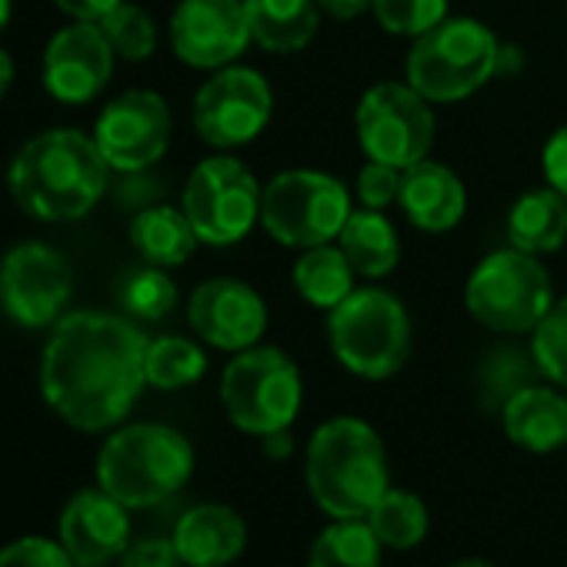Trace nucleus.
I'll use <instances>...</instances> for the list:
<instances>
[{"mask_svg": "<svg viewBox=\"0 0 567 567\" xmlns=\"http://www.w3.org/2000/svg\"><path fill=\"white\" fill-rule=\"evenodd\" d=\"M54 4L64 14H71L74 21H94V24H101L114 8L124 4V0H54Z\"/></svg>", "mask_w": 567, "mask_h": 567, "instance_id": "obj_38", "label": "nucleus"}, {"mask_svg": "<svg viewBox=\"0 0 567 567\" xmlns=\"http://www.w3.org/2000/svg\"><path fill=\"white\" fill-rule=\"evenodd\" d=\"M501 427L511 444L550 454L567 444V398L544 384H524L501 404Z\"/></svg>", "mask_w": 567, "mask_h": 567, "instance_id": "obj_21", "label": "nucleus"}, {"mask_svg": "<svg viewBox=\"0 0 567 567\" xmlns=\"http://www.w3.org/2000/svg\"><path fill=\"white\" fill-rule=\"evenodd\" d=\"M101 31L107 38V44L114 48L117 58L124 61H147L154 51H157V24L154 18L131 4V0H124L121 8H114L104 21H101Z\"/></svg>", "mask_w": 567, "mask_h": 567, "instance_id": "obj_31", "label": "nucleus"}, {"mask_svg": "<svg viewBox=\"0 0 567 567\" xmlns=\"http://www.w3.org/2000/svg\"><path fill=\"white\" fill-rule=\"evenodd\" d=\"M111 164L104 161L94 134L54 127L31 137L11 161L8 187L18 207L48 224L84 217L107 187Z\"/></svg>", "mask_w": 567, "mask_h": 567, "instance_id": "obj_2", "label": "nucleus"}, {"mask_svg": "<svg viewBox=\"0 0 567 567\" xmlns=\"http://www.w3.org/2000/svg\"><path fill=\"white\" fill-rule=\"evenodd\" d=\"M260 197L264 187L257 177L237 157L217 154L190 171L181 207L200 244L230 247L260 224Z\"/></svg>", "mask_w": 567, "mask_h": 567, "instance_id": "obj_11", "label": "nucleus"}, {"mask_svg": "<svg viewBox=\"0 0 567 567\" xmlns=\"http://www.w3.org/2000/svg\"><path fill=\"white\" fill-rule=\"evenodd\" d=\"M114 58L101 24L74 21L61 28L44 51V87L61 104H87L111 84Z\"/></svg>", "mask_w": 567, "mask_h": 567, "instance_id": "obj_17", "label": "nucleus"}, {"mask_svg": "<svg viewBox=\"0 0 567 567\" xmlns=\"http://www.w3.org/2000/svg\"><path fill=\"white\" fill-rule=\"evenodd\" d=\"M274 117V91L267 78L244 64H227L210 71L197 87L190 121L204 144L217 151H234L264 134Z\"/></svg>", "mask_w": 567, "mask_h": 567, "instance_id": "obj_12", "label": "nucleus"}, {"mask_svg": "<svg viewBox=\"0 0 567 567\" xmlns=\"http://www.w3.org/2000/svg\"><path fill=\"white\" fill-rule=\"evenodd\" d=\"M398 207L417 230L447 234L467 214V190L464 181L447 164L424 157L401 174Z\"/></svg>", "mask_w": 567, "mask_h": 567, "instance_id": "obj_19", "label": "nucleus"}, {"mask_svg": "<svg viewBox=\"0 0 567 567\" xmlns=\"http://www.w3.org/2000/svg\"><path fill=\"white\" fill-rule=\"evenodd\" d=\"M194 471L190 441L167 424H127L97 454V484L124 507H154L177 494Z\"/></svg>", "mask_w": 567, "mask_h": 567, "instance_id": "obj_4", "label": "nucleus"}, {"mask_svg": "<svg viewBox=\"0 0 567 567\" xmlns=\"http://www.w3.org/2000/svg\"><path fill=\"white\" fill-rule=\"evenodd\" d=\"M0 567H78L64 544L48 537H21L0 550Z\"/></svg>", "mask_w": 567, "mask_h": 567, "instance_id": "obj_34", "label": "nucleus"}, {"mask_svg": "<svg viewBox=\"0 0 567 567\" xmlns=\"http://www.w3.org/2000/svg\"><path fill=\"white\" fill-rule=\"evenodd\" d=\"M131 507L104 487L81 491L61 514V544L78 567H107L131 547Z\"/></svg>", "mask_w": 567, "mask_h": 567, "instance_id": "obj_18", "label": "nucleus"}, {"mask_svg": "<svg viewBox=\"0 0 567 567\" xmlns=\"http://www.w3.org/2000/svg\"><path fill=\"white\" fill-rule=\"evenodd\" d=\"M171 127V107L161 94L127 91L101 111L94 141L111 171L134 174L167 154Z\"/></svg>", "mask_w": 567, "mask_h": 567, "instance_id": "obj_14", "label": "nucleus"}, {"mask_svg": "<svg viewBox=\"0 0 567 567\" xmlns=\"http://www.w3.org/2000/svg\"><path fill=\"white\" fill-rule=\"evenodd\" d=\"M147 334L134 318L107 311L64 315L44 348L41 391L78 431L121 424L147 388Z\"/></svg>", "mask_w": 567, "mask_h": 567, "instance_id": "obj_1", "label": "nucleus"}, {"mask_svg": "<svg viewBox=\"0 0 567 567\" xmlns=\"http://www.w3.org/2000/svg\"><path fill=\"white\" fill-rule=\"evenodd\" d=\"M291 277L298 295L318 311H334L354 291V267L338 240L301 250Z\"/></svg>", "mask_w": 567, "mask_h": 567, "instance_id": "obj_26", "label": "nucleus"}, {"mask_svg": "<svg viewBox=\"0 0 567 567\" xmlns=\"http://www.w3.org/2000/svg\"><path fill=\"white\" fill-rule=\"evenodd\" d=\"M540 167H544V181H547L557 194L567 197V124L557 127V131L547 137V144H544V151H540Z\"/></svg>", "mask_w": 567, "mask_h": 567, "instance_id": "obj_37", "label": "nucleus"}, {"mask_svg": "<svg viewBox=\"0 0 567 567\" xmlns=\"http://www.w3.org/2000/svg\"><path fill=\"white\" fill-rule=\"evenodd\" d=\"M11 81H14V61L8 51H0V97L11 91Z\"/></svg>", "mask_w": 567, "mask_h": 567, "instance_id": "obj_41", "label": "nucleus"}, {"mask_svg": "<svg viewBox=\"0 0 567 567\" xmlns=\"http://www.w3.org/2000/svg\"><path fill=\"white\" fill-rule=\"evenodd\" d=\"M554 301V284L540 257L514 244L481 257L464 284L467 315L491 334H530Z\"/></svg>", "mask_w": 567, "mask_h": 567, "instance_id": "obj_7", "label": "nucleus"}, {"mask_svg": "<svg viewBox=\"0 0 567 567\" xmlns=\"http://www.w3.org/2000/svg\"><path fill=\"white\" fill-rule=\"evenodd\" d=\"M11 11H14V0H0V34L11 24Z\"/></svg>", "mask_w": 567, "mask_h": 567, "instance_id": "obj_42", "label": "nucleus"}, {"mask_svg": "<svg viewBox=\"0 0 567 567\" xmlns=\"http://www.w3.org/2000/svg\"><path fill=\"white\" fill-rule=\"evenodd\" d=\"M131 244L154 267H181L197 250L200 237L190 227L184 207H147L131 220Z\"/></svg>", "mask_w": 567, "mask_h": 567, "instance_id": "obj_25", "label": "nucleus"}, {"mask_svg": "<svg viewBox=\"0 0 567 567\" xmlns=\"http://www.w3.org/2000/svg\"><path fill=\"white\" fill-rule=\"evenodd\" d=\"M147 384L157 391H181L207 374V354L187 338H154L144 358Z\"/></svg>", "mask_w": 567, "mask_h": 567, "instance_id": "obj_29", "label": "nucleus"}, {"mask_svg": "<svg viewBox=\"0 0 567 567\" xmlns=\"http://www.w3.org/2000/svg\"><path fill=\"white\" fill-rule=\"evenodd\" d=\"M451 567H494V564H487V560H477V557H471V560H457V564H451Z\"/></svg>", "mask_w": 567, "mask_h": 567, "instance_id": "obj_43", "label": "nucleus"}, {"mask_svg": "<svg viewBox=\"0 0 567 567\" xmlns=\"http://www.w3.org/2000/svg\"><path fill=\"white\" fill-rule=\"evenodd\" d=\"M305 474L315 504L334 520L368 517L391 487L384 441L361 417H334L321 424L308 444Z\"/></svg>", "mask_w": 567, "mask_h": 567, "instance_id": "obj_3", "label": "nucleus"}, {"mask_svg": "<svg viewBox=\"0 0 567 567\" xmlns=\"http://www.w3.org/2000/svg\"><path fill=\"white\" fill-rule=\"evenodd\" d=\"M117 301L134 321H161L177 308V284L164 267L144 264L117 284Z\"/></svg>", "mask_w": 567, "mask_h": 567, "instance_id": "obj_30", "label": "nucleus"}, {"mask_svg": "<svg viewBox=\"0 0 567 567\" xmlns=\"http://www.w3.org/2000/svg\"><path fill=\"white\" fill-rule=\"evenodd\" d=\"M177 61L197 71H220L254 44L244 0H181L167 24Z\"/></svg>", "mask_w": 567, "mask_h": 567, "instance_id": "obj_15", "label": "nucleus"}, {"mask_svg": "<svg viewBox=\"0 0 567 567\" xmlns=\"http://www.w3.org/2000/svg\"><path fill=\"white\" fill-rule=\"evenodd\" d=\"M401 174L398 167L391 164H378V161H368L358 174V200L361 207H371V210H384L391 204H398V194H401Z\"/></svg>", "mask_w": 567, "mask_h": 567, "instance_id": "obj_35", "label": "nucleus"}, {"mask_svg": "<svg viewBox=\"0 0 567 567\" xmlns=\"http://www.w3.org/2000/svg\"><path fill=\"white\" fill-rule=\"evenodd\" d=\"M260 441H264V454H267L270 461H284V457H291V454H295L291 427L274 431V434H267V437H260Z\"/></svg>", "mask_w": 567, "mask_h": 567, "instance_id": "obj_40", "label": "nucleus"}, {"mask_svg": "<svg viewBox=\"0 0 567 567\" xmlns=\"http://www.w3.org/2000/svg\"><path fill=\"white\" fill-rule=\"evenodd\" d=\"M338 244L348 254L354 274L368 280L388 277L401 260V237L391 217H384V210H371V207L351 210V217L338 234Z\"/></svg>", "mask_w": 567, "mask_h": 567, "instance_id": "obj_24", "label": "nucleus"}, {"mask_svg": "<svg viewBox=\"0 0 567 567\" xmlns=\"http://www.w3.org/2000/svg\"><path fill=\"white\" fill-rule=\"evenodd\" d=\"M434 104L408 81H381L368 87L354 111V127L368 161L408 171L431 154L437 117Z\"/></svg>", "mask_w": 567, "mask_h": 567, "instance_id": "obj_10", "label": "nucleus"}, {"mask_svg": "<svg viewBox=\"0 0 567 567\" xmlns=\"http://www.w3.org/2000/svg\"><path fill=\"white\" fill-rule=\"evenodd\" d=\"M364 520L371 524L378 540L391 550L417 547L431 527V514H427L424 501L414 491H398V487H388L384 497L368 511Z\"/></svg>", "mask_w": 567, "mask_h": 567, "instance_id": "obj_28", "label": "nucleus"}, {"mask_svg": "<svg viewBox=\"0 0 567 567\" xmlns=\"http://www.w3.org/2000/svg\"><path fill=\"white\" fill-rule=\"evenodd\" d=\"M250 41L270 54L305 51L321 28L318 0H244Z\"/></svg>", "mask_w": 567, "mask_h": 567, "instance_id": "obj_22", "label": "nucleus"}, {"mask_svg": "<svg viewBox=\"0 0 567 567\" xmlns=\"http://www.w3.org/2000/svg\"><path fill=\"white\" fill-rule=\"evenodd\" d=\"M351 210L344 181L315 167H295L264 184L260 227L284 247L308 250L338 240Z\"/></svg>", "mask_w": 567, "mask_h": 567, "instance_id": "obj_9", "label": "nucleus"}, {"mask_svg": "<svg viewBox=\"0 0 567 567\" xmlns=\"http://www.w3.org/2000/svg\"><path fill=\"white\" fill-rule=\"evenodd\" d=\"M220 404L230 424L244 434L267 437L291 427L305 404L298 364L270 344L237 351L220 378Z\"/></svg>", "mask_w": 567, "mask_h": 567, "instance_id": "obj_8", "label": "nucleus"}, {"mask_svg": "<svg viewBox=\"0 0 567 567\" xmlns=\"http://www.w3.org/2000/svg\"><path fill=\"white\" fill-rule=\"evenodd\" d=\"M501 41L474 18H444L437 28L411 41L408 84L431 104H457L497 78Z\"/></svg>", "mask_w": 567, "mask_h": 567, "instance_id": "obj_5", "label": "nucleus"}, {"mask_svg": "<svg viewBox=\"0 0 567 567\" xmlns=\"http://www.w3.org/2000/svg\"><path fill=\"white\" fill-rule=\"evenodd\" d=\"M74 295L68 257L41 240H24L0 260V308L21 328H54Z\"/></svg>", "mask_w": 567, "mask_h": 567, "instance_id": "obj_13", "label": "nucleus"}, {"mask_svg": "<svg viewBox=\"0 0 567 567\" xmlns=\"http://www.w3.org/2000/svg\"><path fill=\"white\" fill-rule=\"evenodd\" d=\"M328 341L344 371L364 381H388L411 358V315L384 288H354L328 311Z\"/></svg>", "mask_w": 567, "mask_h": 567, "instance_id": "obj_6", "label": "nucleus"}, {"mask_svg": "<svg viewBox=\"0 0 567 567\" xmlns=\"http://www.w3.org/2000/svg\"><path fill=\"white\" fill-rule=\"evenodd\" d=\"M530 354L537 371L567 391V298H557L544 321L530 331Z\"/></svg>", "mask_w": 567, "mask_h": 567, "instance_id": "obj_32", "label": "nucleus"}, {"mask_svg": "<svg viewBox=\"0 0 567 567\" xmlns=\"http://www.w3.org/2000/svg\"><path fill=\"white\" fill-rule=\"evenodd\" d=\"M318 4L334 21H354V18H361V14L371 11L374 0H318Z\"/></svg>", "mask_w": 567, "mask_h": 567, "instance_id": "obj_39", "label": "nucleus"}, {"mask_svg": "<svg viewBox=\"0 0 567 567\" xmlns=\"http://www.w3.org/2000/svg\"><path fill=\"white\" fill-rule=\"evenodd\" d=\"M381 547L364 517H341L315 537L308 567H381Z\"/></svg>", "mask_w": 567, "mask_h": 567, "instance_id": "obj_27", "label": "nucleus"}, {"mask_svg": "<svg viewBox=\"0 0 567 567\" xmlns=\"http://www.w3.org/2000/svg\"><path fill=\"white\" fill-rule=\"evenodd\" d=\"M171 540L187 567H227L247 547V524L227 504H197L177 520Z\"/></svg>", "mask_w": 567, "mask_h": 567, "instance_id": "obj_20", "label": "nucleus"}, {"mask_svg": "<svg viewBox=\"0 0 567 567\" xmlns=\"http://www.w3.org/2000/svg\"><path fill=\"white\" fill-rule=\"evenodd\" d=\"M187 321L204 344L237 354L260 344L267 331V305L250 284L214 277L194 288L187 301Z\"/></svg>", "mask_w": 567, "mask_h": 567, "instance_id": "obj_16", "label": "nucleus"}, {"mask_svg": "<svg viewBox=\"0 0 567 567\" xmlns=\"http://www.w3.org/2000/svg\"><path fill=\"white\" fill-rule=\"evenodd\" d=\"M181 554L174 547V540H164V537H147V540H137L124 550L121 557V567H181Z\"/></svg>", "mask_w": 567, "mask_h": 567, "instance_id": "obj_36", "label": "nucleus"}, {"mask_svg": "<svg viewBox=\"0 0 567 567\" xmlns=\"http://www.w3.org/2000/svg\"><path fill=\"white\" fill-rule=\"evenodd\" d=\"M374 21L391 38L417 41L431 28H437L447 14V0H374L371 4Z\"/></svg>", "mask_w": 567, "mask_h": 567, "instance_id": "obj_33", "label": "nucleus"}, {"mask_svg": "<svg viewBox=\"0 0 567 567\" xmlns=\"http://www.w3.org/2000/svg\"><path fill=\"white\" fill-rule=\"evenodd\" d=\"M507 234L517 250L534 257L554 254L567 244V197L550 184L524 190L507 214Z\"/></svg>", "mask_w": 567, "mask_h": 567, "instance_id": "obj_23", "label": "nucleus"}]
</instances>
